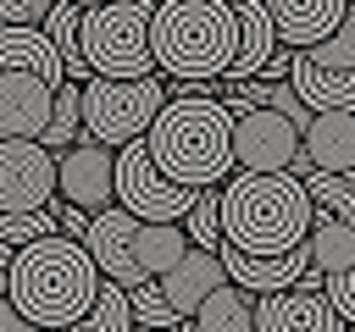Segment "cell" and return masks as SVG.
<instances>
[{
  "instance_id": "1",
  "label": "cell",
  "mask_w": 355,
  "mask_h": 332,
  "mask_svg": "<svg viewBox=\"0 0 355 332\" xmlns=\"http://www.w3.org/2000/svg\"><path fill=\"white\" fill-rule=\"evenodd\" d=\"M144 155L183 194L227 183L233 177V116H227V105L211 100V94L166 100L155 111L150 133H144Z\"/></svg>"
},
{
  "instance_id": "2",
  "label": "cell",
  "mask_w": 355,
  "mask_h": 332,
  "mask_svg": "<svg viewBox=\"0 0 355 332\" xmlns=\"http://www.w3.org/2000/svg\"><path fill=\"white\" fill-rule=\"evenodd\" d=\"M216 216H222V243L250 260H283L311 238V199L288 172L277 177L233 172L216 188Z\"/></svg>"
},
{
  "instance_id": "3",
  "label": "cell",
  "mask_w": 355,
  "mask_h": 332,
  "mask_svg": "<svg viewBox=\"0 0 355 332\" xmlns=\"http://www.w3.org/2000/svg\"><path fill=\"white\" fill-rule=\"evenodd\" d=\"M100 293V271L83 255V243L72 238H39L28 249H11V282H6V304L39 326V332H67L72 321L89 315Z\"/></svg>"
},
{
  "instance_id": "4",
  "label": "cell",
  "mask_w": 355,
  "mask_h": 332,
  "mask_svg": "<svg viewBox=\"0 0 355 332\" xmlns=\"http://www.w3.org/2000/svg\"><path fill=\"white\" fill-rule=\"evenodd\" d=\"M239 50V22L227 0H161L150 6V66L183 77V83H211L233 66Z\"/></svg>"
},
{
  "instance_id": "5",
  "label": "cell",
  "mask_w": 355,
  "mask_h": 332,
  "mask_svg": "<svg viewBox=\"0 0 355 332\" xmlns=\"http://www.w3.org/2000/svg\"><path fill=\"white\" fill-rule=\"evenodd\" d=\"M78 55L89 77L139 83L150 77V0H105L78 17Z\"/></svg>"
},
{
  "instance_id": "6",
  "label": "cell",
  "mask_w": 355,
  "mask_h": 332,
  "mask_svg": "<svg viewBox=\"0 0 355 332\" xmlns=\"http://www.w3.org/2000/svg\"><path fill=\"white\" fill-rule=\"evenodd\" d=\"M166 105V89L161 77H139V83H111V77H89L83 83V144L94 149H122V144H139L155 122V111Z\"/></svg>"
},
{
  "instance_id": "7",
  "label": "cell",
  "mask_w": 355,
  "mask_h": 332,
  "mask_svg": "<svg viewBox=\"0 0 355 332\" xmlns=\"http://www.w3.org/2000/svg\"><path fill=\"white\" fill-rule=\"evenodd\" d=\"M288 94L316 116V111H355V6L344 11L338 33L322 39L316 50H300L288 66Z\"/></svg>"
},
{
  "instance_id": "8",
  "label": "cell",
  "mask_w": 355,
  "mask_h": 332,
  "mask_svg": "<svg viewBox=\"0 0 355 332\" xmlns=\"http://www.w3.org/2000/svg\"><path fill=\"white\" fill-rule=\"evenodd\" d=\"M189 199H194V194L172 188V183L150 166L144 138H139V144H122V149L111 155V205L128 210L133 221H144V227H178V221L189 216Z\"/></svg>"
},
{
  "instance_id": "9",
  "label": "cell",
  "mask_w": 355,
  "mask_h": 332,
  "mask_svg": "<svg viewBox=\"0 0 355 332\" xmlns=\"http://www.w3.org/2000/svg\"><path fill=\"white\" fill-rule=\"evenodd\" d=\"M233 116V172H255V177H305L300 160V133L277 116V111H250V105H227Z\"/></svg>"
},
{
  "instance_id": "10",
  "label": "cell",
  "mask_w": 355,
  "mask_h": 332,
  "mask_svg": "<svg viewBox=\"0 0 355 332\" xmlns=\"http://www.w3.org/2000/svg\"><path fill=\"white\" fill-rule=\"evenodd\" d=\"M55 205V155L44 144H0V216H33Z\"/></svg>"
},
{
  "instance_id": "11",
  "label": "cell",
  "mask_w": 355,
  "mask_h": 332,
  "mask_svg": "<svg viewBox=\"0 0 355 332\" xmlns=\"http://www.w3.org/2000/svg\"><path fill=\"white\" fill-rule=\"evenodd\" d=\"M55 89L33 72H0V144H39L50 127Z\"/></svg>"
},
{
  "instance_id": "12",
  "label": "cell",
  "mask_w": 355,
  "mask_h": 332,
  "mask_svg": "<svg viewBox=\"0 0 355 332\" xmlns=\"http://www.w3.org/2000/svg\"><path fill=\"white\" fill-rule=\"evenodd\" d=\"M55 194H61V205H72L83 216L111 210V149H94L83 138L72 149H61V160H55Z\"/></svg>"
},
{
  "instance_id": "13",
  "label": "cell",
  "mask_w": 355,
  "mask_h": 332,
  "mask_svg": "<svg viewBox=\"0 0 355 332\" xmlns=\"http://www.w3.org/2000/svg\"><path fill=\"white\" fill-rule=\"evenodd\" d=\"M344 0H266V22H272V39L277 50L300 55V50H316L322 39L338 33L344 22Z\"/></svg>"
},
{
  "instance_id": "14",
  "label": "cell",
  "mask_w": 355,
  "mask_h": 332,
  "mask_svg": "<svg viewBox=\"0 0 355 332\" xmlns=\"http://www.w3.org/2000/svg\"><path fill=\"white\" fill-rule=\"evenodd\" d=\"M300 160L322 177H355V111H316L300 133Z\"/></svg>"
},
{
  "instance_id": "15",
  "label": "cell",
  "mask_w": 355,
  "mask_h": 332,
  "mask_svg": "<svg viewBox=\"0 0 355 332\" xmlns=\"http://www.w3.org/2000/svg\"><path fill=\"white\" fill-rule=\"evenodd\" d=\"M255 332H344L322 288H283L255 299Z\"/></svg>"
},
{
  "instance_id": "16",
  "label": "cell",
  "mask_w": 355,
  "mask_h": 332,
  "mask_svg": "<svg viewBox=\"0 0 355 332\" xmlns=\"http://www.w3.org/2000/svg\"><path fill=\"white\" fill-rule=\"evenodd\" d=\"M222 282H227V277H222L216 255L189 249V255H183V260H178V266H172V271L155 282V293L166 299V310H172L178 321H189V315H194V310H200V304H205V299H211Z\"/></svg>"
},
{
  "instance_id": "17",
  "label": "cell",
  "mask_w": 355,
  "mask_h": 332,
  "mask_svg": "<svg viewBox=\"0 0 355 332\" xmlns=\"http://www.w3.org/2000/svg\"><path fill=\"white\" fill-rule=\"evenodd\" d=\"M233 22H239V50H233V66L222 72L227 83H250L261 77V66L272 61L277 39H272V22H266V0H239L233 6Z\"/></svg>"
},
{
  "instance_id": "18",
  "label": "cell",
  "mask_w": 355,
  "mask_h": 332,
  "mask_svg": "<svg viewBox=\"0 0 355 332\" xmlns=\"http://www.w3.org/2000/svg\"><path fill=\"white\" fill-rule=\"evenodd\" d=\"M305 249H311V271L327 282V277H338L344 266H355V227L327 221V216H311V238H305Z\"/></svg>"
},
{
  "instance_id": "19",
  "label": "cell",
  "mask_w": 355,
  "mask_h": 332,
  "mask_svg": "<svg viewBox=\"0 0 355 332\" xmlns=\"http://www.w3.org/2000/svg\"><path fill=\"white\" fill-rule=\"evenodd\" d=\"M189 321H194V332H255V299L244 288L222 282Z\"/></svg>"
},
{
  "instance_id": "20",
  "label": "cell",
  "mask_w": 355,
  "mask_h": 332,
  "mask_svg": "<svg viewBox=\"0 0 355 332\" xmlns=\"http://www.w3.org/2000/svg\"><path fill=\"white\" fill-rule=\"evenodd\" d=\"M300 188H305V199H311V216H327V221L355 227V177H322V172H305Z\"/></svg>"
},
{
  "instance_id": "21",
  "label": "cell",
  "mask_w": 355,
  "mask_h": 332,
  "mask_svg": "<svg viewBox=\"0 0 355 332\" xmlns=\"http://www.w3.org/2000/svg\"><path fill=\"white\" fill-rule=\"evenodd\" d=\"M78 133H83V83H61L55 89V105H50V127H44L39 144L55 155V149H72Z\"/></svg>"
},
{
  "instance_id": "22",
  "label": "cell",
  "mask_w": 355,
  "mask_h": 332,
  "mask_svg": "<svg viewBox=\"0 0 355 332\" xmlns=\"http://www.w3.org/2000/svg\"><path fill=\"white\" fill-rule=\"evenodd\" d=\"M67 332H133V315H128V293H122L116 282H100V293H94L89 315H83V321H72Z\"/></svg>"
},
{
  "instance_id": "23",
  "label": "cell",
  "mask_w": 355,
  "mask_h": 332,
  "mask_svg": "<svg viewBox=\"0 0 355 332\" xmlns=\"http://www.w3.org/2000/svg\"><path fill=\"white\" fill-rule=\"evenodd\" d=\"M183 238H189V249H205V255H216V243H222L216 188H200V194L189 199V216H183Z\"/></svg>"
},
{
  "instance_id": "24",
  "label": "cell",
  "mask_w": 355,
  "mask_h": 332,
  "mask_svg": "<svg viewBox=\"0 0 355 332\" xmlns=\"http://www.w3.org/2000/svg\"><path fill=\"white\" fill-rule=\"evenodd\" d=\"M128 315H133V326H178V315L166 310V299L155 293V282L128 293Z\"/></svg>"
},
{
  "instance_id": "25",
  "label": "cell",
  "mask_w": 355,
  "mask_h": 332,
  "mask_svg": "<svg viewBox=\"0 0 355 332\" xmlns=\"http://www.w3.org/2000/svg\"><path fill=\"white\" fill-rule=\"evenodd\" d=\"M327 304H333V315L344 321V326H355V266H344L338 277H327Z\"/></svg>"
},
{
  "instance_id": "26",
  "label": "cell",
  "mask_w": 355,
  "mask_h": 332,
  "mask_svg": "<svg viewBox=\"0 0 355 332\" xmlns=\"http://www.w3.org/2000/svg\"><path fill=\"white\" fill-rule=\"evenodd\" d=\"M44 0H0V33L6 28H39L44 22Z\"/></svg>"
},
{
  "instance_id": "27",
  "label": "cell",
  "mask_w": 355,
  "mask_h": 332,
  "mask_svg": "<svg viewBox=\"0 0 355 332\" xmlns=\"http://www.w3.org/2000/svg\"><path fill=\"white\" fill-rule=\"evenodd\" d=\"M288 66H294V55L288 50H272V61L261 66V83H288Z\"/></svg>"
},
{
  "instance_id": "28",
  "label": "cell",
  "mask_w": 355,
  "mask_h": 332,
  "mask_svg": "<svg viewBox=\"0 0 355 332\" xmlns=\"http://www.w3.org/2000/svg\"><path fill=\"white\" fill-rule=\"evenodd\" d=\"M0 332H39V326H28V321H22L11 304H0Z\"/></svg>"
},
{
  "instance_id": "29",
  "label": "cell",
  "mask_w": 355,
  "mask_h": 332,
  "mask_svg": "<svg viewBox=\"0 0 355 332\" xmlns=\"http://www.w3.org/2000/svg\"><path fill=\"white\" fill-rule=\"evenodd\" d=\"M6 282H11V249L0 243V304H6Z\"/></svg>"
},
{
  "instance_id": "30",
  "label": "cell",
  "mask_w": 355,
  "mask_h": 332,
  "mask_svg": "<svg viewBox=\"0 0 355 332\" xmlns=\"http://www.w3.org/2000/svg\"><path fill=\"white\" fill-rule=\"evenodd\" d=\"M133 332H194V321H178V326H133Z\"/></svg>"
},
{
  "instance_id": "31",
  "label": "cell",
  "mask_w": 355,
  "mask_h": 332,
  "mask_svg": "<svg viewBox=\"0 0 355 332\" xmlns=\"http://www.w3.org/2000/svg\"><path fill=\"white\" fill-rule=\"evenodd\" d=\"M344 332H355V326H344Z\"/></svg>"
}]
</instances>
